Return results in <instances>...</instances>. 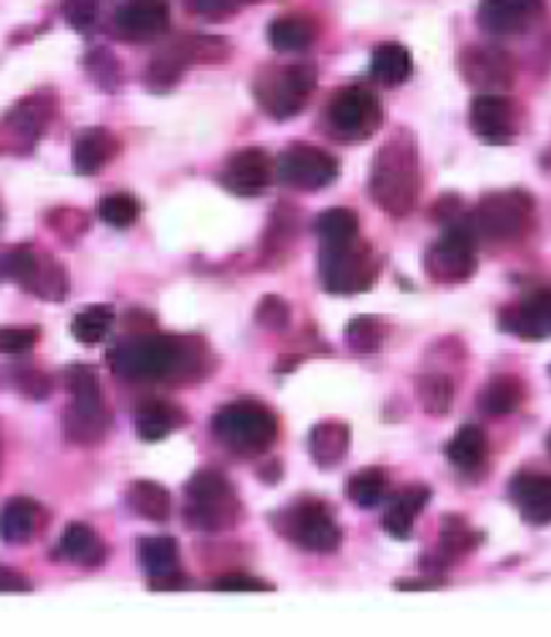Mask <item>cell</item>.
<instances>
[{
	"label": "cell",
	"instance_id": "8fae6325",
	"mask_svg": "<svg viewBox=\"0 0 551 637\" xmlns=\"http://www.w3.org/2000/svg\"><path fill=\"white\" fill-rule=\"evenodd\" d=\"M381 125L377 93L365 87H343L327 103V127L338 141H368Z\"/></svg>",
	"mask_w": 551,
	"mask_h": 637
},
{
	"label": "cell",
	"instance_id": "db71d44e",
	"mask_svg": "<svg viewBox=\"0 0 551 637\" xmlns=\"http://www.w3.org/2000/svg\"><path fill=\"white\" fill-rule=\"evenodd\" d=\"M444 581L441 578H403V581H395L398 588H403V592H420V588H438Z\"/></svg>",
	"mask_w": 551,
	"mask_h": 637
},
{
	"label": "cell",
	"instance_id": "f5cc1de1",
	"mask_svg": "<svg viewBox=\"0 0 551 637\" xmlns=\"http://www.w3.org/2000/svg\"><path fill=\"white\" fill-rule=\"evenodd\" d=\"M30 588H33V584H30L25 575L0 564V592H30Z\"/></svg>",
	"mask_w": 551,
	"mask_h": 637
},
{
	"label": "cell",
	"instance_id": "1f68e13d",
	"mask_svg": "<svg viewBox=\"0 0 551 637\" xmlns=\"http://www.w3.org/2000/svg\"><path fill=\"white\" fill-rule=\"evenodd\" d=\"M127 506L133 508V513L141 516V519L162 524V521H168V516H171V495H168V489L162 487V484L141 478V481H136L127 489Z\"/></svg>",
	"mask_w": 551,
	"mask_h": 637
},
{
	"label": "cell",
	"instance_id": "f907efd6",
	"mask_svg": "<svg viewBox=\"0 0 551 637\" xmlns=\"http://www.w3.org/2000/svg\"><path fill=\"white\" fill-rule=\"evenodd\" d=\"M241 0H192V9L203 17V20H225L239 9Z\"/></svg>",
	"mask_w": 551,
	"mask_h": 637
},
{
	"label": "cell",
	"instance_id": "d6986e66",
	"mask_svg": "<svg viewBox=\"0 0 551 637\" xmlns=\"http://www.w3.org/2000/svg\"><path fill=\"white\" fill-rule=\"evenodd\" d=\"M498 321L502 332H511L522 341H547L551 336V289L530 295L519 306H506Z\"/></svg>",
	"mask_w": 551,
	"mask_h": 637
},
{
	"label": "cell",
	"instance_id": "ac0fdd59",
	"mask_svg": "<svg viewBox=\"0 0 551 637\" xmlns=\"http://www.w3.org/2000/svg\"><path fill=\"white\" fill-rule=\"evenodd\" d=\"M114 33L125 41H155L171 28L168 0H125L114 11Z\"/></svg>",
	"mask_w": 551,
	"mask_h": 637
},
{
	"label": "cell",
	"instance_id": "484cf974",
	"mask_svg": "<svg viewBox=\"0 0 551 637\" xmlns=\"http://www.w3.org/2000/svg\"><path fill=\"white\" fill-rule=\"evenodd\" d=\"M349 446H351L349 424L336 422V418L314 424V429L308 433V454H311L314 465H317L319 470H332V467L341 465Z\"/></svg>",
	"mask_w": 551,
	"mask_h": 637
},
{
	"label": "cell",
	"instance_id": "7dc6e473",
	"mask_svg": "<svg viewBox=\"0 0 551 637\" xmlns=\"http://www.w3.org/2000/svg\"><path fill=\"white\" fill-rule=\"evenodd\" d=\"M65 20L82 33H89L98 22V0H65Z\"/></svg>",
	"mask_w": 551,
	"mask_h": 637
},
{
	"label": "cell",
	"instance_id": "7402d4cb",
	"mask_svg": "<svg viewBox=\"0 0 551 637\" xmlns=\"http://www.w3.org/2000/svg\"><path fill=\"white\" fill-rule=\"evenodd\" d=\"M481 540H484L481 532H476L465 516L444 513L441 516V530H438V551H435L433 556H427L425 562L435 564L433 570H444L449 567L452 562L468 556L470 551H476L478 545H481Z\"/></svg>",
	"mask_w": 551,
	"mask_h": 637
},
{
	"label": "cell",
	"instance_id": "e0dca14e",
	"mask_svg": "<svg viewBox=\"0 0 551 637\" xmlns=\"http://www.w3.org/2000/svg\"><path fill=\"white\" fill-rule=\"evenodd\" d=\"M138 562L155 592H179L190 586V578L181 573L179 543L171 535L144 538L138 543Z\"/></svg>",
	"mask_w": 551,
	"mask_h": 637
},
{
	"label": "cell",
	"instance_id": "83f0119b",
	"mask_svg": "<svg viewBox=\"0 0 551 637\" xmlns=\"http://www.w3.org/2000/svg\"><path fill=\"white\" fill-rule=\"evenodd\" d=\"M184 424V411L166 400H149L136 411V433L144 443H160Z\"/></svg>",
	"mask_w": 551,
	"mask_h": 637
},
{
	"label": "cell",
	"instance_id": "f546056e",
	"mask_svg": "<svg viewBox=\"0 0 551 637\" xmlns=\"http://www.w3.org/2000/svg\"><path fill=\"white\" fill-rule=\"evenodd\" d=\"M414 74V57L403 44H379L371 57V78L384 87H401Z\"/></svg>",
	"mask_w": 551,
	"mask_h": 637
},
{
	"label": "cell",
	"instance_id": "30bf717a",
	"mask_svg": "<svg viewBox=\"0 0 551 637\" xmlns=\"http://www.w3.org/2000/svg\"><path fill=\"white\" fill-rule=\"evenodd\" d=\"M476 230L470 214L449 224L427 248L425 270L435 284H465L476 273Z\"/></svg>",
	"mask_w": 551,
	"mask_h": 637
},
{
	"label": "cell",
	"instance_id": "d4e9b609",
	"mask_svg": "<svg viewBox=\"0 0 551 637\" xmlns=\"http://www.w3.org/2000/svg\"><path fill=\"white\" fill-rule=\"evenodd\" d=\"M44 508L30 497H11L3 508H0V540L6 543H28L41 532L44 527Z\"/></svg>",
	"mask_w": 551,
	"mask_h": 637
},
{
	"label": "cell",
	"instance_id": "9c48e42d",
	"mask_svg": "<svg viewBox=\"0 0 551 637\" xmlns=\"http://www.w3.org/2000/svg\"><path fill=\"white\" fill-rule=\"evenodd\" d=\"M532 214H536V203L524 190H500L478 200L470 222L478 238L508 244V241H519L530 230Z\"/></svg>",
	"mask_w": 551,
	"mask_h": 637
},
{
	"label": "cell",
	"instance_id": "7bdbcfd3",
	"mask_svg": "<svg viewBox=\"0 0 551 637\" xmlns=\"http://www.w3.org/2000/svg\"><path fill=\"white\" fill-rule=\"evenodd\" d=\"M87 65V74L103 93H117L119 84H123V68H119L117 57L108 50H93L84 57Z\"/></svg>",
	"mask_w": 551,
	"mask_h": 637
},
{
	"label": "cell",
	"instance_id": "ffe728a7",
	"mask_svg": "<svg viewBox=\"0 0 551 637\" xmlns=\"http://www.w3.org/2000/svg\"><path fill=\"white\" fill-rule=\"evenodd\" d=\"M508 495L527 524H551V476L547 473H519L511 478Z\"/></svg>",
	"mask_w": 551,
	"mask_h": 637
},
{
	"label": "cell",
	"instance_id": "681fc988",
	"mask_svg": "<svg viewBox=\"0 0 551 637\" xmlns=\"http://www.w3.org/2000/svg\"><path fill=\"white\" fill-rule=\"evenodd\" d=\"M17 384H20V390L30 400H46L52 394V381L41 370H20Z\"/></svg>",
	"mask_w": 551,
	"mask_h": 637
},
{
	"label": "cell",
	"instance_id": "6da1fadb",
	"mask_svg": "<svg viewBox=\"0 0 551 637\" xmlns=\"http://www.w3.org/2000/svg\"><path fill=\"white\" fill-rule=\"evenodd\" d=\"M108 368L117 379L133 384H198L211 373V349L201 338L136 336L108 351Z\"/></svg>",
	"mask_w": 551,
	"mask_h": 637
},
{
	"label": "cell",
	"instance_id": "4316f807",
	"mask_svg": "<svg viewBox=\"0 0 551 637\" xmlns=\"http://www.w3.org/2000/svg\"><path fill=\"white\" fill-rule=\"evenodd\" d=\"M54 556L74 562L78 567L95 570L100 567L103 560H106V543H103V538L93 530V527L74 521V524L65 527L63 538L57 540Z\"/></svg>",
	"mask_w": 551,
	"mask_h": 637
},
{
	"label": "cell",
	"instance_id": "11a10c76",
	"mask_svg": "<svg viewBox=\"0 0 551 637\" xmlns=\"http://www.w3.org/2000/svg\"><path fill=\"white\" fill-rule=\"evenodd\" d=\"M259 478L274 487V484H278V478H282V463H278V459H271L268 465L259 467Z\"/></svg>",
	"mask_w": 551,
	"mask_h": 637
},
{
	"label": "cell",
	"instance_id": "d590c367",
	"mask_svg": "<svg viewBox=\"0 0 551 637\" xmlns=\"http://www.w3.org/2000/svg\"><path fill=\"white\" fill-rule=\"evenodd\" d=\"M114 319H117V314L112 306H87L71 321V336L84 346H98L112 332Z\"/></svg>",
	"mask_w": 551,
	"mask_h": 637
},
{
	"label": "cell",
	"instance_id": "5bb4252c",
	"mask_svg": "<svg viewBox=\"0 0 551 637\" xmlns=\"http://www.w3.org/2000/svg\"><path fill=\"white\" fill-rule=\"evenodd\" d=\"M220 179H222V184L233 192V195H241V198L263 195V192L268 190L276 179L274 157L259 147H246V149L235 151V155L227 157Z\"/></svg>",
	"mask_w": 551,
	"mask_h": 637
},
{
	"label": "cell",
	"instance_id": "836d02e7",
	"mask_svg": "<svg viewBox=\"0 0 551 637\" xmlns=\"http://www.w3.org/2000/svg\"><path fill=\"white\" fill-rule=\"evenodd\" d=\"M386 491H390V476L381 467H365L347 481V497L365 511L386 502Z\"/></svg>",
	"mask_w": 551,
	"mask_h": 637
},
{
	"label": "cell",
	"instance_id": "ba28073f",
	"mask_svg": "<svg viewBox=\"0 0 551 637\" xmlns=\"http://www.w3.org/2000/svg\"><path fill=\"white\" fill-rule=\"evenodd\" d=\"M314 87H317V68L308 63L300 65H278V68H268L257 76L254 82V98H257L259 108L268 114L271 119H293L306 108L311 100Z\"/></svg>",
	"mask_w": 551,
	"mask_h": 637
},
{
	"label": "cell",
	"instance_id": "74e56055",
	"mask_svg": "<svg viewBox=\"0 0 551 637\" xmlns=\"http://www.w3.org/2000/svg\"><path fill=\"white\" fill-rule=\"evenodd\" d=\"M416 394L430 416H446L454 408V381L444 373H425L416 379Z\"/></svg>",
	"mask_w": 551,
	"mask_h": 637
},
{
	"label": "cell",
	"instance_id": "f35d334b",
	"mask_svg": "<svg viewBox=\"0 0 551 637\" xmlns=\"http://www.w3.org/2000/svg\"><path fill=\"white\" fill-rule=\"evenodd\" d=\"M30 293L52 302L65 300L71 293L68 273H65L63 265H60L54 257H50V254H41V265L39 273H35V282L33 287H30Z\"/></svg>",
	"mask_w": 551,
	"mask_h": 637
},
{
	"label": "cell",
	"instance_id": "603a6c76",
	"mask_svg": "<svg viewBox=\"0 0 551 637\" xmlns=\"http://www.w3.org/2000/svg\"><path fill=\"white\" fill-rule=\"evenodd\" d=\"M114 155H117V138L106 127H84L76 132L71 160H74V171L78 176L100 173Z\"/></svg>",
	"mask_w": 551,
	"mask_h": 637
},
{
	"label": "cell",
	"instance_id": "9a60e30c",
	"mask_svg": "<svg viewBox=\"0 0 551 637\" xmlns=\"http://www.w3.org/2000/svg\"><path fill=\"white\" fill-rule=\"evenodd\" d=\"M468 123L487 147H508L517 138V112L502 93H478L470 103Z\"/></svg>",
	"mask_w": 551,
	"mask_h": 637
},
{
	"label": "cell",
	"instance_id": "ee69618b",
	"mask_svg": "<svg viewBox=\"0 0 551 637\" xmlns=\"http://www.w3.org/2000/svg\"><path fill=\"white\" fill-rule=\"evenodd\" d=\"M254 321L268 332H284L293 325V311L289 302L278 295H265L254 308Z\"/></svg>",
	"mask_w": 551,
	"mask_h": 637
},
{
	"label": "cell",
	"instance_id": "52a82bcc",
	"mask_svg": "<svg viewBox=\"0 0 551 637\" xmlns=\"http://www.w3.org/2000/svg\"><path fill=\"white\" fill-rule=\"evenodd\" d=\"M271 524L282 538L308 554H336L341 549V527L322 500H295L271 516Z\"/></svg>",
	"mask_w": 551,
	"mask_h": 637
},
{
	"label": "cell",
	"instance_id": "2e32d148",
	"mask_svg": "<svg viewBox=\"0 0 551 637\" xmlns=\"http://www.w3.org/2000/svg\"><path fill=\"white\" fill-rule=\"evenodd\" d=\"M543 11H547L543 0H481L476 20L484 33L511 39L536 28Z\"/></svg>",
	"mask_w": 551,
	"mask_h": 637
},
{
	"label": "cell",
	"instance_id": "4dcf8cb0",
	"mask_svg": "<svg viewBox=\"0 0 551 637\" xmlns=\"http://www.w3.org/2000/svg\"><path fill=\"white\" fill-rule=\"evenodd\" d=\"M524 384L517 375H495L478 392V408L487 416H508L522 405Z\"/></svg>",
	"mask_w": 551,
	"mask_h": 637
},
{
	"label": "cell",
	"instance_id": "b9f144b4",
	"mask_svg": "<svg viewBox=\"0 0 551 637\" xmlns=\"http://www.w3.org/2000/svg\"><path fill=\"white\" fill-rule=\"evenodd\" d=\"M100 220L114 230H127L138 222L141 216V203L136 198L127 195V192H114V195H106L98 205Z\"/></svg>",
	"mask_w": 551,
	"mask_h": 637
},
{
	"label": "cell",
	"instance_id": "277c9868",
	"mask_svg": "<svg viewBox=\"0 0 551 637\" xmlns=\"http://www.w3.org/2000/svg\"><path fill=\"white\" fill-rule=\"evenodd\" d=\"M214 438L222 448L239 457H257L278 438V416L257 400H235L222 405L211 418Z\"/></svg>",
	"mask_w": 551,
	"mask_h": 637
},
{
	"label": "cell",
	"instance_id": "c3c4849f",
	"mask_svg": "<svg viewBox=\"0 0 551 637\" xmlns=\"http://www.w3.org/2000/svg\"><path fill=\"white\" fill-rule=\"evenodd\" d=\"M211 588H216V592H271L268 581H259V578H252V575H244V573H230V575H222V578H216Z\"/></svg>",
	"mask_w": 551,
	"mask_h": 637
},
{
	"label": "cell",
	"instance_id": "9f6ffc18",
	"mask_svg": "<svg viewBox=\"0 0 551 637\" xmlns=\"http://www.w3.org/2000/svg\"><path fill=\"white\" fill-rule=\"evenodd\" d=\"M547 448H549V454H551V433H549V438H547Z\"/></svg>",
	"mask_w": 551,
	"mask_h": 637
},
{
	"label": "cell",
	"instance_id": "816d5d0a",
	"mask_svg": "<svg viewBox=\"0 0 551 637\" xmlns=\"http://www.w3.org/2000/svg\"><path fill=\"white\" fill-rule=\"evenodd\" d=\"M463 203H459V198L457 195H441L438 198V203H435V209H433V220L438 222V224H449L454 222H459L463 220Z\"/></svg>",
	"mask_w": 551,
	"mask_h": 637
},
{
	"label": "cell",
	"instance_id": "7c38bea8",
	"mask_svg": "<svg viewBox=\"0 0 551 637\" xmlns=\"http://www.w3.org/2000/svg\"><path fill=\"white\" fill-rule=\"evenodd\" d=\"M276 173L293 190L319 192L338 179L341 166L330 151L311 147V144H293L278 157Z\"/></svg>",
	"mask_w": 551,
	"mask_h": 637
},
{
	"label": "cell",
	"instance_id": "f6af8a7d",
	"mask_svg": "<svg viewBox=\"0 0 551 637\" xmlns=\"http://www.w3.org/2000/svg\"><path fill=\"white\" fill-rule=\"evenodd\" d=\"M184 50L190 54V63H222L227 60L230 44L214 35H195V39L184 41Z\"/></svg>",
	"mask_w": 551,
	"mask_h": 637
},
{
	"label": "cell",
	"instance_id": "cb8c5ba5",
	"mask_svg": "<svg viewBox=\"0 0 551 637\" xmlns=\"http://www.w3.org/2000/svg\"><path fill=\"white\" fill-rule=\"evenodd\" d=\"M444 457L465 476H478L489 459L487 433L478 424H463L444 446Z\"/></svg>",
	"mask_w": 551,
	"mask_h": 637
},
{
	"label": "cell",
	"instance_id": "44dd1931",
	"mask_svg": "<svg viewBox=\"0 0 551 637\" xmlns=\"http://www.w3.org/2000/svg\"><path fill=\"white\" fill-rule=\"evenodd\" d=\"M430 497H433V491L425 484H411V487L392 495L386 500L384 513H381V530L395 540H409L414 535V521L427 508Z\"/></svg>",
	"mask_w": 551,
	"mask_h": 637
},
{
	"label": "cell",
	"instance_id": "f1b7e54d",
	"mask_svg": "<svg viewBox=\"0 0 551 637\" xmlns=\"http://www.w3.org/2000/svg\"><path fill=\"white\" fill-rule=\"evenodd\" d=\"M187 63H190V54H187L184 44H173L168 46V50L157 52L155 57L149 60L147 68H144V87L155 95L168 93V89H173L176 84L181 82Z\"/></svg>",
	"mask_w": 551,
	"mask_h": 637
},
{
	"label": "cell",
	"instance_id": "3957f363",
	"mask_svg": "<svg viewBox=\"0 0 551 637\" xmlns=\"http://www.w3.org/2000/svg\"><path fill=\"white\" fill-rule=\"evenodd\" d=\"M184 521L201 532H225L241 524L244 506L225 473L205 467L187 481L184 487Z\"/></svg>",
	"mask_w": 551,
	"mask_h": 637
},
{
	"label": "cell",
	"instance_id": "7a4b0ae2",
	"mask_svg": "<svg viewBox=\"0 0 551 637\" xmlns=\"http://www.w3.org/2000/svg\"><path fill=\"white\" fill-rule=\"evenodd\" d=\"M373 203L395 220L414 211L422 190L420 149L411 132L398 130L373 157L371 181H368Z\"/></svg>",
	"mask_w": 551,
	"mask_h": 637
},
{
	"label": "cell",
	"instance_id": "8d00e7d4",
	"mask_svg": "<svg viewBox=\"0 0 551 637\" xmlns=\"http://www.w3.org/2000/svg\"><path fill=\"white\" fill-rule=\"evenodd\" d=\"M295 235H298V224H295V216L289 214L287 209H278L271 214L268 230H265L263 238V257L268 263H282L287 257V252L293 248Z\"/></svg>",
	"mask_w": 551,
	"mask_h": 637
},
{
	"label": "cell",
	"instance_id": "d6a6232c",
	"mask_svg": "<svg viewBox=\"0 0 551 637\" xmlns=\"http://www.w3.org/2000/svg\"><path fill=\"white\" fill-rule=\"evenodd\" d=\"M317 39V28L308 17L287 14L268 25V41L276 52H303Z\"/></svg>",
	"mask_w": 551,
	"mask_h": 637
},
{
	"label": "cell",
	"instance_id": "bcb514c9",
	"mask_svg": "<svg viewBox=\"0 0 551 637\" xmlns=\"http://www.w3.org/2000/svg\"><path fill=\"white\" fill-rule=\"evenodd\" d=\"M39 327H0V354H22L39 343Z\"/></svg>",
	"mask_w": 551,
	"mask_h": 637
},
{
	"label": "cell",
	"instance_id": "4fadbf2b",
	"mask_svg": "<svg viewBox=\"0 0 551 637\" xmlns=\"http://www.w3.org/2000/svg\"><path fill=\"white\" fill-rule=\"evenodd\" d=\"M457 68L478 93H508L517 82V63L498 46H465L457 54Z\"/></svg>",
	"mask_w": 551,
	"mask_h": 637
},
{
	"label": "cell",
	"instance_id": "5b68a950",
	"mask_svg": "<svg viewBox=\"0 0 551 637\" xmlns=\"http://www.w3.org/2000/svg\"><path fill=\"white\" fill-rule=\"evenodd\" d=\"M65 386L71 394L68 411H65V438L74 446H98L112 424L98 370L71 365L65 370Z\"/></svg>",
	"mask_w": 551,
	"mask_h": 637
},
{
	"label": "cell",
	"instance_id": "e575fe53",
	"mask_svg": "<svg viewBox=\"0 0 551 637\" xmlns=\"http://www.w3.org/2000/svg\"><path fill=\"white\" fill-rule=\"evenodd\" d=\"M314 233L322 244H347L360 238V216L351 209H327L314 220Z\"/></svg>",
	"mask_w": 551,
	"mask_h": 637
},
{
	"label": "cell",
	"instance_id": "ab89813d",
	"mask_svg": "<svg viewBox=\"0 0 551 637\" xmlns=\"http://www.w3.org/2000/svg\"><path fill=\"white\" fill-rule=\"evenodd\" d=\"M343 338H347V346L357 354H377L381 343H384V325L377 317L360 314V317L349 319Z\"/></svg>",
	"mask_w": 551,
	"mask_h": 637
},
{
	"label": "cell",
	"instance_id": "60d3db41",
	"mask_svg": "<svg viewBox=\"0 0 551 637\" xmlns=\"http://www.w3.org/2000/svg\"><path fill=\"white\" fill-rule=\"evenodd\" d=\"M50 98L44 95H35V98H28L20 108H14L9 117V125L14 127L20 136L25 138H39L41 130H44L46 119H50Z\"/></svg>",
	"mask_w": 551,
	"mask_h": 637
},
{
	"label": "cell",
	"instance_id": "8992f818",
	"mask_svg": "<svg viewBox=\"0 0 551 637\" xmlns=\"http://www.w3.org/2000/svg\"><path fill=\"white\" fill-rule=\"evenodd\" d=\"M317 276L330 295L368 293L379 278V257L360 238L347 244H322L317 254Z\"/></svg>",
	"mask_w": 551,
	"mask_h": 637
}]
</instances>
